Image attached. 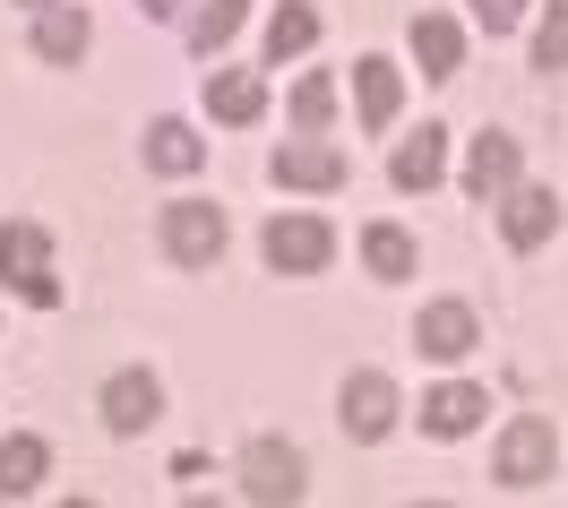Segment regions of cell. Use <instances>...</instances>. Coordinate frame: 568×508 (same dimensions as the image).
Wrapping results in <instances>:
<instances>
[{
  "label": "cell",
  "mask_w": 568,
  "mask_h": 508,
  "mask_svg": "<svg viewBox=\"0 0 568 508\" xmlns=\"http://www.w3.org/2000/svg\"><path fill=\"white\" fill-rule=\"evenodd\" d=\"M0 276L27 293L36 311H52V302H61V276H52V242H43V224H27V216L0 224Z\"/></svg>",
  "instance_id": "6da1fadb"
},
{
  "label": "cell",
  "mask_w": 568,
  "mask_h": 508,
  "mask_svg": "<svg viewBox=\"0 0 568 508\" xmlns=\"http://www.w3.org/2000/svg\"><path fill=\"white\" fill-rule=\"evenodd\" d=\"M551 466H560V431L542 423V414H517L508 431H499V482L508 491H534V482H551Z\"/></svg>",
  "instance_id": "7a4b0ae2"
},
{
  "label": "cell",
  "mask_w": 568,
  "mask_h": 508,
  "mask_svg": "<svg viewBox=\"0 0 568 508\" xmlns=\"http://www.w3.org/2000/svg\"><path fill=\"white\" fill-rule=\"evenodd\" d=\"M242 491L250 500H302V491H311L302 448H293V439H250L242 448Z\"/></svg>",
  "instance_id": "3957f363"
},
{
  "label": "cell",
  "mask_w": 568,
  "mask_h": 508,
  "mask_svg": "<svg viewBox=\"0 0 568 508\" xmlns=\"http://www.w3.org/2000/svg\"><path fill=\"white\" fill-rule=\"evenodd\" d=\"M258 251H267V267H276V276H320L327 258H336V233H327L320 216H276Z\"/></svg>",
  "instance_id": "277c9868"
},
{
  "label": "cell",
  "mask_w": 568,
  "mask_h": 508,
  "mask_svg": "<svg viewBox=\"0 0 568 508\" xmlns=\"http://www.w3.org/2000/svg\"><path fill=\"white\" fill-rule=\"evenodd\" d=\"M164 251H173L181 267H215V258H224V207L173 199V207H164Z\"/></svg>",
  "instance_id": "5b68a950"
},
{
  "label": "cell",
  "mask_w": 568,
  "mask_h": 508,
  "mask_svg": "<svg viewBox=\"0 0 568 508\" xmlns=\"http://www.w3.org/2000/svg\"><path fill=\"white\" fill-rule=\"evenodd\" d=\"M155 414H164V388H155V370H112V379H104V431L139 439Z\"/></svg>",
  "instance_id": "8992f818"
},
{
  "label": "cell",
  "mask_w": 568,
  "mask_h": 508,
  "mask_svg": "<svg viewBox=\"0 0 568 508\" xmlns=\"http://www.w3.org/2000/svg\"><path fill=\"white\" fill-rule=\"evenodd\" d=\"M336 405H345V431H354V439H388L396 431V388L379 379V370H354Z\"/></svg>",
  "instance_id": "52a82bcc"
},
{
  "label": "cell",
  "mask_w": 568,
  "mask_h": 508,
  "mask_svg": "<svg viewBox=\"0 0 568 508\" xmlns=\"http://www.w3.org/2000/svg\"><path fill=\"white\" fill-rule=\"evenodd\" d=\"M414 345H423L430 363H465V354L483 345V327H474V311H465V302H430L423 327H414Z\"/></svg>",
  "instance_id": "ba28073f"
},
{
  "label": "cell",
  "mask_w": 568,
  "mask_h": 508,
  "mask_svg": "<svg viewBox=\"0 0 568 508\" xmlns=\"http://www.w3.org/2000/svg\"><path fill=\"white\" fill-rule=\"evenodd\" d=\"M267 173H276V182H293V190H336V182H345V155H336L327 139H284Z\"/></svg>",
  "instance_id": "9c48e42d"
},
{
  "label": "cell",
  "mask_w": 568,
  "mask_h": 508,
  "mask_svg": "<svg viewBox=\"0 0 568 508\" xmlns=\"http://www.w3.org/2000/svg\"><path fill=\"white\" fill-rule=\"evenodd\" d=\"M483 414H491V397L457 379V388H430V397H423V431H430V439H465Z\"/></svg>",
  "instance_id": "30bf717a"
},
{
  "label": "cell",
  "mask_w": 568,
  "mask_h": 508,
  "mask_svg": "<svg viewBox=\"0 0 568 508\" xmlns=\"http://www.w3.org/2000/svg\"><path fill=\"white\" fill-rule=\"evenodd\" d=\"M199 164H207V139H199V130H190V121H155V130H146V173H199Z\"/></svg>",
  "instance_id": "8fae6325"
},
{
  "label": "cell",
  "mask_w": 568,
  "mask_h": 508,
  "mask_svg": "<svg viewBox=\"0 0 568 508\" xmlns=\"http://www.w3.org/2000/svg\"><path fill=\"white\" fill-rule=\"evenodd\" d=\"M439 173H448V130L405 139V146H396V164H388V182H396V190H430Z\"/></svg>",
  "instance_id": "7c38bea8"
},
{
  "label": "cell",
  "mask_w": 568,
  "mask_h": 508,
  "mask_svg": "<svg viewBox=\"0 0 568 508\" xmlns=\"http://www.w3.org/2000/svg\"><path fill=\"white\" fill-rule=\"evenodd\" d=\"M354 95H362V121H371V130H388L396 104H405V78H396V61H354Z\"/></svg>",
  "instance_id": "4fadbf2b"
},
{
  "label": "cell",
  "mask_w": 568,
  "mask_h": 508,
  "mask_svg": "<svg viewBox=\"0 0 568 508\" xmlns=\"http://www.w3.org/2000/svg\"><path fill=\"white\" fill-rule=\"evenodd\" d=\"M207 112H215V121H258V112H267V78H258V70L207 78Z\"/></svg>",
  "instance_id": "5bb4252c"
},
{
  "label": "cell",
  "mask_w": 568,
  "mask_h": 508,
  "mask_svg": "<svg viewBox=\"0 0 568 508\" xmlns=\"http://www.w3.org/2000/svg\"><path fill=\"white\" fill-rule=\"evenodd\" d=\"M499 224H508V242H517V251H542V242H551V224H560V199H551V190H517Z\"/></svg>",
  "instance_id": "9a60e30c"
},
{
  "label": "cell",
  "mask_w": 568,
  "mask_h": 508,
  "mask_svg": "<svg viewBox=\"0 0 568 508\" xmlns=\"http://www.w3.org/2000/svg\"><path fill=\"white\" fill-rule=\"evenodd\" d=\"M87 35H95V27H87V9H61V0L36 9V52H43V61H78Z\"/></svg>",
  "instance_id": "2e32d148"
},
{
  "label": "cell",
  "mask_w": 568,
  "mask_h": 508,
  "mask_svg": "<svg viewBox=\"0 0 568 508\" xmlns=\"http://www.w3.org/2000/svg\"><path fill=\"white\" fill-rule=\"evenodd\" d=\"M517 182V139H474V155H465V190H474V199H491V190H508Z\"/></svg>",
  "instance_id": "e0dca14e"
},
{
  "label": "cell",
  "mask_w": 568,
  "mask_h": 508,
  "mask_svg": "<svg viewBox=\"0 0 568 508\" xmlns=\"http://www.w3.org/2000/svg\"><path fill=\"white\" fill-rule=\"evenodd\" d=\"M43 466H52V457H43V439L9 431V439H0V500H27V491L43 482Z\"/></svg>",
  "instance_id": "ac0fdd59"
},
{
  "label": "cell",
  "mask_w": 568,
  "mask_h": 508,
  "mask_svg": "<svg viewBox=\"0 0 568 508\" xmlns=\"http://www.w3.org/2000/svg\"><path fill=\"white\" fill-rule=\"evenodd\" d=\"M414 52H423V78H457L465 35L448 27V18H414Z\"/></svg>",
  "instance_id": "d6986e66"
},
{
  "label": "cell",
  "mask_w": 568,
  "mask_h": 508,
  "mask_svg": "<svg viewBox=\"0 0 568 508\" xmlns=\"http://www.w3.org/2000/svg\"><path fill=\"white\" fill-rule=\"evenodd\" d=\"M311 35H320V9L284 0L276 18H267V61H293V52H311Z\"/></svg>",
  "instance_id": "ffe728a7"
},
{
  "label": "cell",
  "mask_w": 568,
  "mask_h": 508,
  "mask_svg": "<svg viewBox=\"0 0 568 508\" xmlns=\"http://www.w3.org/2000/svg\"><path fill=\"white\" fill-rule=\"evenodd\" d=\"M242 18H250V0H207L190 18V52H224V43L242 35Z\"/></svg>",
  "instance_id": "44dd1931"
},
{
  "label": "cell",
  "mask_w": 568,
  "mask_h": 508,
  "mask_svg": "<svg viewBox=\"0 0 568 508\" xmlns=\"http://www.w3.org/2000/svg\"><path fill=\"white\" fill-rule=\"evenodd\" d=\"M362 258H371V276H414V242H405V233H396V224H371V233H362Z\"/></svg>",
  "instance_id": "7402d4cb"
},
{
  "label": "cell",
  "mask_w": 568,
  "mask_h": 508,
  "mask_svg": "<svg viewBox=\"0 0 568 508\" xmlns=\"http://www.w3.org/2000/svg\"><path fill=\"white\" fill-rule=\"evenodd\" d=\"M534 70H568V0H551L534 27Z\"/></svg>",
  "instance_id": "603a6c76"
},
{
  "label": "cell",
  "mask_w": 568,
  "mask_h": 508,
  "mask_svg": "<svg viewBox=\"0 0 568 508\" xmlns=\"http://www.w3.org/2000/svg\"><path fill=\"white\" fill-rule=\"evenodd\" d=\"M327 112H336V78H302V87H293V121H302V130H327Z\"/></svg>",
  "instance_id": "cb8c5ba5"
},
{
  "label": "cell",
  "mask_w": 568,
  "mask_h": 508,
  "mask_svg": "<svg viewBox=\"0 0 568 508\" xmlns=\"http://www.w3.org/2000/svg\"><path fill=\"white\" fill-rule=\"evenodd\" d=\"M474 27H483V35H508V27H526V0H474Z\"/></svg>",
  "instance_id": "d4e9b609"
},
{
  "label": "cell",
  "mask_w": 568,
  "mask_h": 508,
  "mask_svg": "<svg viewBox=\"0 0 568 508\" xmlns=\"http://www.w3.org/2000/svg\"><path fill=\"white\" fill-rule=\"evenodd\" d=\"M139 9H146V18H173V9H181V0H139Z\"/></svg>",
  "instance_id": "484cf974"
},
{
  "label": "cell",
  "mask_w": 568,
  "mask_h": 508,
  "mask_svg": "<svg viewBox=\"0 0 568 508\" xmlns=\"http://www.w3.org/2000/svg\"><path fill=\"white\" fill-rule=\"evenodd\" d=\"M36 9H52V0H36Z\"/></svg>",
  "instance_id": "4316f807"
}]
</instances>
